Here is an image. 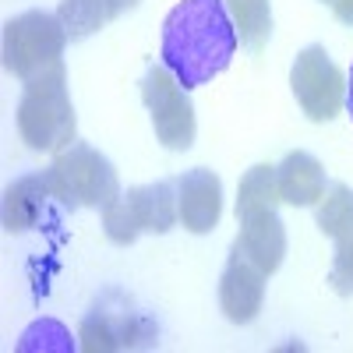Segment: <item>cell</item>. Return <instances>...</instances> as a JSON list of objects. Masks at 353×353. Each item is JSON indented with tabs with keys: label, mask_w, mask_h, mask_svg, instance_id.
<instances>
[{
	"label": "cell",
	"mask_w": 353,
	"mask_h": 353,
	"mask_svg": "<svg viewBox=\"0 0 353 353\" xmlns=\"http://www.w3.org/2000/svg\"><path fill=\"white\" fill-rule=\"evenodd\" d=\"M237 39L226 0H181L163 21V64L184 88L209 85L230 68Z\"/></svg>",
	"instance_id": "cell-1"
},
{
	"label": "cell",
	"mask_w": 353,
	"mask_h": 353,
	"mask_svg": "<svg viewBox=\"0 0 353 353\" xmlns=\"http://www.w3.org/2000/svg\"><path fill=\"white\" fill-rule=\"evenodd\" d=\"M78 117L68 96V74L50 71L43 78L25 81V92L18 103V134L36 152H64L74 145Z\"/></svg>",
	"instance_id": "cell-2"
},
{
	"label": "cell",
	"mask_w": 353,
	"mask_h": 353,
	"mask_svg": "<svg viewBox=\"0 0 353 353\" xmlns=\"http://www.w3.org/2000/svg\"><path fill=\"white\" fill-rule=\"evenodd\" d=\"M43 173L53 201H61L64 209H106L121 198V181H117L113 163L92 145H68Z\"/></svg>",
	"instance_id": "cell-3"
},
{
	"label": "cell",
	"mask_w": 353,
	"mask_h": 353,
	"mask_svg": "<svg viewBox=\"0 0 353 353\" xmlns=\"http://www.w3.org/2000/svg\"><path fill=\"white\" fill-rule=\"evenodd\" d=\"M68 32L50 11H21L4 25V68L8 74L32 81L64 68Z\"/></svg>",
	"instance_id": "cell-4"
},
{
	"label": "cell",
	"mask_w": 353,
	"mask_h": 353,
	"mask_svg": "<svg viewBox=\"0 0 353 353\" xmlns=\"http://www.w3.org/2000/svg\"><path fill=\"white\" fill-rule=\"evenodd\" d=\"M176 216V181L141 184L103 209V230L113 244H134L141 233H170Z\"/></svg>",
	"instance_id": "cell-5"
},
{
	"label": "cell",
	"mask_w": 353,
	"mask_h": 353,
	"mask_svg": "<svg viewBox=\"0 0 353 353\" xmlns=\"http://www.w3.org/2000/svg\"><path fill=\"white\" fill-rule=\"evenodd\" d=\"M78 346L88 353H113V350H141L156 343V321L131 307L121 293H106L96 307L81 318Z\"/></svg>",
	"instance_id": "cell-6"
},
{
	"label": "cell",
	"mask_w": 353,
	"mask_h": 353,
	"mask_svg": "<svg viewBox=\"0 0 353 353\" xmlns=\"http://www.w3.org/2000/svg\"><path fill=\"white\" fill-rule=\"evenodd\" d=\"M141 99L149 106L156 138L166 145L170 152H184L194 145V103L188 96V88L173 78L166 64H152L141 78Z\"/></svg>",
	"instance_id": "cell-7"
},
{
	"label": "cell",
	"mask_w": 353,
	"mask_h": 353,
	"mask_svg": "<svg viewBox=\"0 0 353 353\" xmlns=\"http://www.w3.org/2000/svg\"><path fill=\"white\" fill-rule=\"evenodd\" d=\"M290 88L297 96L307 121L325 124L336 121L346 106V74L325 53V46H304L290 68Z\"/></svg>",
	"instance_id": "cell-8"
},
{
	"label": "cell",
	"mask_w": 353,
	"mask_h": 353,
	"mask_svg": "<svg viewBox=\"0 0 353 353\" xmlns=\"http://www.w3.org/2000/svg\"><path fill=\"white\" fill-rule=\"evenodd\" d=\"M314 223L336 244L332 272H329L332 290L343 293V297H350V293H353V188L332 184L325 191V198L318 201Z\"/></svg>",
	"instance_id": "cell-9"
},
{
	"label": "cell",
	"mask_w": 353,
	"mask_h": 353,
	"mask_svg": "<svg viewBox=\"0 0 353 353\" xmlns=\"http://www.w3.org/2000/svg\"><path fill=\"white\" fill-rule=\"evenodd\" d=\"M176 216L191 233H212L223 216V181L205 170H184L176 176Z\"/></svg>",
	"instance_id": "cell-10"
},
{
	"label": "cell",
	"mask_w": 353,
	"mask_h": 353,
	"mask_svg": "<svg viewBox=\"0 0 353 353\" xmlns=\"http://www.w3.org/2000/svg\"><path fill=\"white\" fill-rule=\"evenodd\" d=\"M265 279L269 276L261 269H254L237 251H230V261L219 276V307L233 325H248V321L258 318L265 301Z\"/></svg>",
	"instance_id": "cell-11"
},
{
	"label": "cell",
	"mask_w": 353,
	"mask_h": 353,
	"mask_svg": "<svg viewBox=\"0 0 353 353\" xmlns=\"http://www.w3.org/2000/svg\"><path fill=\"white\" fill-rule=\"evenodd\" d=\"M230 251H237L241 258H248L254 269H261L265 276H272L283 258H286V226L279 219V212H258V216H244L241 219V233L233 241Z\"/></svg>",
	"instance_id": "cell-12"
},
{
	"label": "cell",
	"mask_w": 353,
	"mask_h": 353,
	"mask_svg": "<svg viewBox=\"0 0 353 353\" xmlns=\"http://www.w3.org/2000/svg\"><path fill=\"white\" fill-rule=\"evenodd\" d=\"M276 181H279V198L293 209H311L325 198V166H321L311 152H290L276 166Z\"/></svg>",
	"instance_id": "cell-13"
},
{
	"label": "cell",
	"mask_w": 353,
	"mask_h": 353,
	"mask_svg": "<svg viewBox=\"0 0 353 353\" xmlns=\"http://www.w3.org/2000/svg\"><path fill=\"white\" fill-rule=\"evenodd\" d=\"M53 191L46 184V173H28L4 191V230L8 233H21L32 230L46 219V205H50Z\"/></svg>",
	"instance_id": "cell-14"
},
{
	"label": "cell",
	"mask_w": 353,
	"mask_h": 353,
	"mask_svg": "<svg viewBox=\"0 0 353 353\" xmlns=\"http://www.w3.org/2000/svg\"><path fill=\"white\" fill-rule=\"evenodd\" d=\"M279 181H276V166L258 163L241 176L237 188V219L258 216V212H279Z\"/></svg>",
	"instance_id": "cell-15"
},
{
	"label": "cell",
	"mask_w": 353,
	"mask_h": 353,
	"mask_svg": "<svg viewBox=\"0 0 353 353\" xmlns=\"http://www.w3.org/2000/svg\"><path fill=\"white\" fill-rule=\"evenodd\" d=\"M226 8L233 14L241 43L258 53L272 36V4L269 0H226Z\"/></svg>",
	"instance_id": "cell-16"
},
{
	"label": "cell",
	"mask_w": 353,
	"mask_h": 353,
	"mask_svg": "<svg viewBox=\"0 0 353 353\" xmlns=\"http://www.w3.org/2000/svg\"><path fill=\"white\" fill-rule=\"evenodd\" d=\"M57 18H61L68 39L78 43V39H88L92 32H99V28L110 21V11H106L103 0H61Z\"/></svg>",
	"instance_id": "cell-17"
},
{
	"label": "cell",
	"mask_w": 353,
	"mask_h": 353,
	"mask_svg": "<svg viewBox=\"0 0 353 353\" xmlns=\"http://www.w3.org/2000/svg\"><path fill=\"white\" fill-rule=\"evenodd\" d=\"M78 343H74V336L61 325L57 318H39V321H32L25 332H21V339H18V353H71Z\"/></svg>",
	"instance_id": "cell-18"
},
{
	"label": "cell",
	"mask_w": 353,
	"mask_h": 353,
	"mask_svg": "<svg viewBox=\"0 0 353 353\" xmlns=\"http://www.w3.org/2000/svg\"><path fill=\"white\" fill-rule=\"evenodd\" d=\"M321 4H329L332 14H336L343 25H353V0H321Z\"/></svg>",
	"instance_id": "cell-19"
},
{
	"label": "cell",
	"mask_w": 353,
	"mask_h": 353,
	"mask_svg": "<svg viewBox=\"0 0 353 353\" xmlns=\"http://www.w3.org/2000/svg\"><path fill=\"white\" fill-rule=\"evenodd\" d=\"M106 4V11H110V18H121V14H128V11H134L141 0H103Z\"/></svg>",
	"instance_id": "cell-20"
},
{
	"label": "cell",
	"mask_w": 353,
	"mask_h": 353,
	"mask_svg": "<svg viewBox=\"0 0 353 353\" xmlns=\"http://www.w3.org/2000/svg\"><path fill=\"white\" fill-rule=\"evenodd\" d=\"M346 113H350V121H353V68L346 74Z\"/></svg>",
	"instance_id": "cell-21"
}]
</instances>
